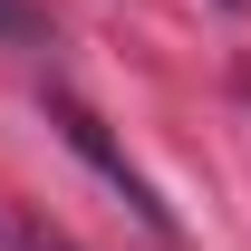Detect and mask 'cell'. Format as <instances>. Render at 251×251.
<instances>
[{"label":"cell","instance_id":"obj_4","mask_svg":"<svg viewBox=\"0 0 251 251\" xmlns=\"http://www.w3.org/2000/svg\"><path fill=\"white\" fill-rule=\"evenodd\" d=\"M0 242H10V222H0Z\"/></svg>","mask_w":251,"mask_h":251},{"label":"cell","instance_id":"obj_2","mask_svg":"<svg viewBox=\"0 0 251 251\" xmlns=\"http://www.w3.org/2000/svg\"><path fill=\"white\" fill-rule=\"evenodd\" d=\"M39 29V10H29V0H0V39H29Z\"/></svg>","mask_w":251,"mask_h":251},{"label":"cell","instance_id":"obj_1","mask_svg":"<svg viewBox=\"0 0 251 251\" xmlns=\"http://www.w3.org/2000/svg\"><path fill=\"white\" fill-rule=\"evenodd\" d=\"M49 116H58V126H68V145H77V155H87L97 174H106V193H116L126 213L145 222V232H155V242H174V213H164V203H155V184H145V174H135V164H126L116 145H106V126H97L87 106H77V97H49Z\"/></svg>","mask_w":251,"mask_h":251},{"label":"cell","instance_id":"obj_3","mask_svg":"<svg viewBox=\"0 0 251 251\" xmlns=\"http://www.w3.org/2000/svg\"><path fill=\"white\" fill-rule=\"evenodd\" d=\"M10 242H20V251H68L58 232H39V222H10Z\"/></svg>","mask_w":251,"mask_h":251}]
</instances>
